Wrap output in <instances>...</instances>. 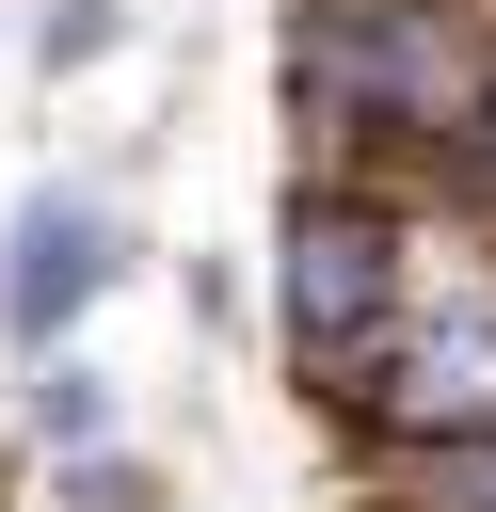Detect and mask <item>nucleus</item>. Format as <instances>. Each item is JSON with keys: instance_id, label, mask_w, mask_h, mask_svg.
Instances as JSON below:
<instances>
[{"instance_id": "obj_1", "label": "nucleus", "mask_w": 496, "mask_h": 512, "mask_svg": "<svg viewBox=\"0 0 496 512\" xmlns=\"http://www.w3.org/2000/svg\"><path fill=\"white\" fill-rule=\"evenodd\" d=\"M480 80H496V48L448 0H304V32H288V96L336 144H464Z\"/></svg>"}, {"instance_id": "obj_2", "label": "nucleus", "mask_w": 496, "mask_h": 512, "mask_svg": "<svg viewBox=\"0 0 496 512\" xmlns=\"http://www.w3.org/2000/svg\"><path fill=\"white\" fill-rule=\"evenodd\" d=\"M400 304H416V288H400V224H384L368 192H304V208H288V352L320 368V400H352V368L384 352Z\"/></svg>"}, {"instance_id": "obj_3", "label": "nucleus", "mask_w": 496, "mask_h": 512, "mask_svg": "<svg viewBox=\"0 0 496 512\" xmlns=\"http://www.w3.org/2000/svg\"><path fill=\"white\" fill-rule=\"evenodd\" d=\"M352 416L400 448H496V304H400L384 352L352 368Z\"/></svg>"}, {"instance_id": "obj_4", "label": "nucleus", "mask_w": 496, "mask_h": 512, "mask_svg": "<svg viewBox=\"0 0 496 512\" xmlns=\"http://www.w3.org/2000/svg\"><path fill=\"white\" fill-rule=\"evenodd\" d=\"M96 288H112V208L48 192V208L16 224V272H0V336H64Z\"/></svg>"}, {"instance_id": "obj_5", "label": "nucleus", "mask_w": 496, "mask_h": 512, "mask_svg": "<svg viewBox=\"0 0 496 512\" xmlns=\"http://www.w3.org/2000/svg\"><path fill=\"white\" fill-rule=\"evenodd\" d=\"M32 416H48V448H80V432H96V368H48V400H32Z\"/></svg>"}, {"instance_id": "obj_6", "label": "nucleus", "mask_w": 496, "mask_h": 512, "mask_svg": "<svg viewBox=\"0 0 496 512\" xmlns=\"http://www.w3.org/2000/svg\"><path fill=\"white\" fill-rule=\"evenodd\" d=\"M448 496H464V512H496V448H448Z\"/></svg>"}]
</instances>
